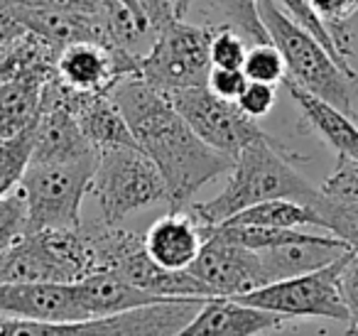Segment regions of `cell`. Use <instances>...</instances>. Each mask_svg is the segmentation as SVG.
Returning <instances> with one entry per match:
<instances>
[{
  "mask_svg": "<svg viewBox=\"0 0 358 336\" xmlns=\"http://www.w3.org/2000/svg\"><path fill=\"white\" fill-rule=\"evenodd\" d=\"M69 108L74 111L86 140L96 150L118 148V145H138L125 123L123 113L108 94H81L62 81Z\"/></svg>",
  "mask_w": 358,
  "mask_h": 336,
  "instance_id": "obj_17",
  "label": "cell"
},
{
  "mask_svg": "<svg viewBox=\"0 0 358 336\" xmlns=\"http://www.w3.org/2000/svg\"><path fill=\"white\" fill-rule=\"evenodd\" d=\"M309 206L317 214L322 231L334 233L358 253V202H331L319 194Z\"/></svg>",
  "mask_w": 358,
  "mask_h": 336,
  "instance_id": "obj_22",
  "label": "cell"
},
{
  "mask_svg": "<svg viewBox=\"0 0 358 336\" xmlns=\"http://www.w3.org/2000/svg\"><path fill=\"white\" fill-rule=\"evenodd\" d=\"M145 251L167 270H187L204 243V231L187 209L157 218L143 236Z\"/></svg>",
  "mask_w": 358,
  "mask_h": 336,
  "instance_id": "obj_16",
  "label": "cell"
},
{
  "mask_svg": "<svg viewBox=\"0 0 358 336\" xmlns=\"http://www.w3.org/2000/svg\"><path fill=\"white\" fill-rule=\"evenodd\" d=\"M260 20L265 25L270 42L280 50L285 59V79L294 81L309 94L329 101L356 118L351 106V81L346 71L338 66L331 52L299 22H294L275 0H258Z\"/></svg>",
  "mask_w": 358,
  "mask_h": 336,
  "instance_id": "obj_3",
  "label": "cell"
},
{
  "mask_svg": "<svg viewBox=\"0 0 358 336\" xmlns=\"http://www.w3.org/2000/svg\"><path fill=\"white\" fill-rule=\"evenodd\" d=\"M74 290L79 295V302L86 309V314H89V319L91 316L115 314V312L133 309V307L150 304V302L167 300V297H157L138 290V287H133L130 282H125L123 277L110 270L89 272V275L74 282Z\"/></svg>",
  "mask_w": 358,
  "mask_h": 336,
  "instance_id": "obj_19",
  "label": "cell"
},
{
  "mask_svg": "<svg viewBox=\"0 0 358 336\" xmlns=\"http://www.w3.org/2000/svg\"><path fill=\"white\" fill-rule=\"evenodd\" d=\"M110 272L125 282L157 297H214L189 270H167L145 251L143 236L133 231L123 251L115 255Z\"/></svg>",
  "mask_w": 358,
  "mask_h": 336,
  "instance_id": "obj_14",
  "label": "cell"
},
{
  "mask_svg": "<svg viewBox=\"0 0 358 336\" xmlns=\"http://www.w3.org/2000/svg\"><path fill=\"white\" fill-rule=\"evenodd\" d=\"M245 74L243 69H224V66H211L209 79H206V86H209L211 94H216L219 99L226 101H236L238 94L245 86Z\"/></svg>",
  "mask_w": 358,
  "mask_h": 336,
  "instance_id": "obj_34",
  "label": "cell"
},
{
  "mask_svg": "<svg viewBox=\"0 0 358 336\" xmlns=\"http://www.w3.org/2000/svg\"><path fill=\"white\" fill-rule=\"evenodd\" d=\"M99 153L66 162H30L20 179L27 206V231L76 228L81 204L91 189Z\"/></svg>",
  "mask_w": 358,
  "mask_h": 336,
  "instance_id": "obj_5",
  "label": "cell"
},
{
  "mask_svg": "<svg viewBox=\"0 0 358 336\" xmlns=\"http://www.w3.org/2000/svg\"><path fill=\"white\" fill-rule=\"evenodd\" d=\"M140 55L103 42H71L57 55V76L81 94H108L128 74H138Z\"/></svg>",
  "mask_w": 358,
  "mask_h": 336,
  "instance_id": "obj_11",
  "label": "cell"
},
{
  "mask_svg": "<svg viewBox=\"0 0 358 336\" xmlns=\"http://www.w3.org/2000/svg\"><path fill=\"white\" fill-rule=\"evenodd\" d=\"M89 194H94L99 204L101 221L110 226H120L133 211H143L157 204L167 206V187L162 174L138 145L99 150Z\"/></svg>",
  "mask_w": 358,
  "mask_h": 336,
  "instance_id": "obj_4",
  "label": "cell"
},
{
  "mask_svg": "<svg viewBox=\"0 0 358 336\" xmlns=\"http://www.w3.org/2000/svg\"><path fill=\"white\" fill-rule=\"evenodd\" d=\"M319 194L331 202H358V158L338 155L336 167L322 182Z\"/></svg>",
  "mask_w": 358,
  "mask_h": 336,
  "instance_id": "obj_28",
  "label": "cell"
},
{
  "mask_svg": "<svg viewBox=\"0 0 358 336\" xmlns=\"http://www.w3.org/2000/svg\"><path fill=\"white\" fill-rule=\"evenodd\" d=\"M108 96L123 113L138 148L157 164L167 187V209H187L204 184L231 172L234 158L206 145L189 128L172 99L140 74H128L110 86Z\"/></svg>",
  "mask_w": 358,
  "mask_h": 336,
  "instance_id": "obj_1",
  "label": "cell"
},
{
  "mask_svg": "<svg viewBox=\"0 0 358 336\" xmlns=\"http://www.w3.org/2000/svg\"><path fill=\"white\" fill-rule=\"evenodd\" d=\"M143 6H145V15H148V22H150V30H152L155 35H157L167 22L174 20L169 0H143Z\"/></svg>",
  "mask_w": 358,
  "mask_h": 336,
  "instance_id": "obj_35",
  "label": "cell"
},
{
  "mask_svg": "<svg viewBox=\"0 0 358 336\" xmlns=\"http://www.w3.org/2000/svg\"><path fill=\"white\" fill-rule=\"evenodd\" d=\"M25 27L20 25V22L13 18L10 10H6V8H0V47L10 45L13 40H17V37L25 35Z\"/></svg>",
  "mask_w": 358,
  "mask_h": 336,
  "instance_id": "obj_36",
  "label": "cell"
},
{
  "mask_svg": "<svg viewBox=\"0 0 358 336\" xmlns=\"http://www.w3.org/2000/svg\"><path fill=\"white\" fill-rule=\"evenodd\" d=\"M211 295L241 297L265 285L258 251L231 241L216 228L204 231V243L187 267Z\"/></svg>",
  "mask_w": 358,
  "mask_h": 336,
  "instance_id": "obj_9",
  "label": "cell"
},
{
  "mask_svg": "<svg viewBox=\"0 0 358 336\" xmlns=\"http://www.w3.org/2000/svg\"><path fill=\"white\" fill-rule=\"evenodd\" d=\"M99 150L86 140L74 111L69 108L59 76L47 81L42 91L40 113L32 130L30 162H66L96 155Z\"/></svg>",
  "mask_w": 358,
  "mask_h": 336,
  "instance_id": "obj_10",
  "label": "cell"
},
{
  "mask_svg": "<svg viewBox=\"0 0 358 336\" xmlns=\"http://www.w3.org/2000/svg\"><path fill=\"white\" fill-rule=\"evenodd\" d=\"M236 106H238L248 118H253V120L265 118L275 106V86L248 79L243 91L238 94V99H236Z\"/></svg>",
  "mask_w": 358,
  "mask_h": 336,
  "instance_id": "obj_32",
  "label": "cell"
},
{
  "mask_svg": "<svg viewBox=\"0 0 358 336\" xmlns=\"http://www.w3.org/2000/svg\"><path fill=\"white\" fill-rule=\"evenodd\" d=\"M192 6H194V0H169V8H172L174 20H187Z\"/></svg>",
  "mask_w": 358,
  "mask_h": 336,
  "instance_id": "obj_38",
  "label": "cell"
},
{
  "mask_svg": "<svg viewBox=\"0 0 358 336\" xmlns=\"http://www.w3.org/2000/svg\"><path fill=\"white\" fill-rule=\"evenodd\" d=\"M285 89L299 106L307 123L314 128V133L329 145L336 155L343 158H358V125L353 123V115L341 111L338 106L309 94L307 89L297 86L294 81L282 79Z\"/></svg>",
  "mask_w": 358,
  "mask_h": 336,
  "instance_id": "obj_18",
  "label": "cell"
},
{
  "mask_svg": "<svg viewBox=\"0 0 358 336\" xmlns=\"http://www.w3.org/2000/svg\"><path fill=\"white\" fill-rule=\"evenodd\" d=\"M209 3L221 18V25L236 30L248 45L270 42L263 20H260L258 0H209Z\"/></svg>",
  "mask_w": 358,
  "mask_h": 336,
  "instance_id": "obj_23",
  "label": "cell"
},
{
  "mask_svg": "<svg viewBox=\"0 0 358 336\" xmlns=\"http://www.w3.org/2000/svg\"><path fill=\"white\" fill-rule=\"evenodd\" d=\"M169 99H172L174 108L179 111V115L189 123V128L206 145L229 155V158H236L248 143L268 135L258 125V120L248 118L236 106V101L219 99L216 94H211L206 84L177 91Z\"/></svg>",
  "mask_w": 358,
  "mask_h": 336,
  "instance_id": "obj_8",
  "label": "cell"
},
{
  "mask_svg": "<svg viewBox=\"0 0 358 336\" xmlns=\"http://www.w3.org/2000/svg\"><path fill=\"white\" fill-rule=\"evenodd\" d=\"M248 52V42L236 30L226 25L214 27L209 42V59L211 66H224V69H241Z\"/></svg>",
  "mask_w": 358,
  "mask_h": 336,
  "instance_id": "obj_30",
  "label": "cell"
},
{
  "mask_svg": "<svg viewBox=\"0 0 358 336\" xmlns=\"http://www.w3.org/2000/svg\"><path fill=\"white\" fill-rule=\"evenodd\" d=\"M338 292H341L343 307L348 312L346 331H351L353 326H358V253L356 251H351V255L346 258L341 272H338Z\"/></svg>",
  "mask_w": 358,
  "mask_h": 336,
  "instance_id": "obj_33",
  "label": "cell"
},
{
  "mask_svg": "<svg viewBox=\"0 0 358 336\" xmlns=\"http://www.w3.org/2000/svg\"><path fill=\"white\" fill-rule=\"evenodd\" d=\"M289 316L260 309L236 297H206L179 336H253L287 329Z\"/></svg>",
  "mask_w": 358,
  "mask_h": 336,
  "instance_id": "obj_13",
  "label": "cell"
},
{
  "mask_svg": "<svg viewBox=\"0 0 358 336\" xmlns=\"http://www.w3.org/2000/svg\"><path fill=\"white\" fill-rule=\"evenodd\" d=\"M115 6V0H0V8H47L84 15H110Z\"/></svg>",
  "mask_w": 358,
  "mask_h": 336,
  "instance_id": "obj_31",
  "label": "cell"
},
{
  "mask_svg": "<svg viewBox=\"0 0 358 336\" xmlns=\"http://www.w3.org/2000/svg\"><path fill=\"white\" fill-rule=\"evenodd\" d=\"M348 255H351V251L338 260L319 267V270L268 282V285L245 292L236 300L248 302V304L260 307V309L278 312V314H285L289 319H294V316H317V319L348 324V312L343 307L341 292H338V272H341Z\"/></svg>",
  "mask_w": 358,
  "mask_h": 336,
  "instance_id": "obj_7",
  "label": "cell"
},
{
  "mask_svg": "<svg viewBox=\"0 0 358 336\" xmlns=\"http://www.w3.org/2000/svg\"><path fill=\"white\" fill-rule=\"evenodd\" d=\"M302 160L304 158L287 150V145L275 135H263L245 145L234 158V167L224 192L209 202L192 204L187 206V211L194 216L201 231H206L224 223L241 209L268 202V199H294L309 206L319 197V189L299 174L297 164Z\"/></svg>",
  "mask_w": 358,
  "mask_h": 336,
  "instance_id": "obj_2",
  "label": "cell"
},
{
  "mask_svg": "<svg viewBox=\"0 0 358 336\" xmlns=\"http://www.w3.org/2000/svg\"><path fill=\"white\" fill-rule=\"evenodd\" d=\"M0 314L47 324L89 319L74 282H0Z\"/></svg>",
  "mask_w": 358,
  "mask_h": 336,
  "instance_id": "obj_12",
  "label": "cell"
},
{
  "mask_svg": "<svg viewBox=\"0 0 358 336\" xmlns=\"http://www.w3.org/2000/svg\"><path fill=\"white\" fill-rule=\"evenodd\" d=\"M115 3H120V6L125 8V10L130 13V15L138 20V25L143 27L145 32H150V35L155 37V32L150 30V22H148V15H145V6H143V0H115Z\"/></svg>",
  "mask_w": 358,
  "mask_h": 336,
  "instance_id": "obj_37",
  "label": "cell"
},
{
  "mask_svg": "<svg viewBox=\"0 0 358 336\" xmlns=\"http://www.w3.org/2000/svg\"><path fill=\"white\" fill-rule=\"evenodd\" d=\"M27 231V206L20 187L0 197V253Z\"/></svg>",
  "mask_w": 358,
  "mask_h": 336,
  "instance_id": "obj_29",
  "label": "cell"
},
{
  "mask_svg": "<svg viewBox=\"0 0 358 336\" xmlns=\"http://www.w3.org/2000/svg\"><path fill=\"white\" fill-rule=\"evenodd\" d=\"M351 248L336 238L334 233L327 231V236H317V233H299V236L289 238L278 246H270L258 251L260 262H263L265 272V285L275 280H285V277L302 275V272H312L319 267L329 265V262L338 260L341 255Z\"/></svg>",
  "mask_w": 358,
  "mask_h": 336,
  "instance_id": "obj_15",
  "label": "cell"
},
{
  "mask_svg": "<svg viewBox=\"0 0 358 336\" xmlns=\"http://www.w3.org/2000/svg\"><path fill=\"white\" fill-rule=\"evenodd\" d=\"M348 334H358V326H353V329H351V331H348Z\"/></svg>",
  "mask_w": 358,
  "mask_h": 336,
  "instance_id": "obj_39",
  "label": "cell"
},
{
  "mask_svg": "<svg viewBox=\"0 0 358 336\" xmlns=\"http://www.w3.org/2000/svg\"><path fill=\"white\" fill-rule=\"evenodd\" d=\"M35 130V128H32ZM32 130L0 140V197L20 184L32 158Z\"/></svg>",
  "mask_w": 358,
  "mask_h": 336,
  "instance_id": "obj_24",
  "label": "cell"
},
{
  "mask_svg": "<svg viewBox=\"0 0 358 336\" xmlns=\"http://www.w3.org/2000/svg\"><path fill=\"white\" fill-rule=\"evenodd\" d=\"M280 8H282L285 13H287L289 18H292L294 22H299V25L304 27V30H309L314 37H317L319 42H322L324 47H327L329 52H331V57L338 62V66H341L343 71H346L348 76H353L356 79V71H353V66H351V62L348 59H343L341 57V52H338V47H336V42L331 40V35H329V30L324 27V22H322V18L314 13V8H312V0H275Z\"/></svg>",
  "mask_w": 358,
  "mask_h": 336,
  "instance_id": "obj_26",
  "label": "cell"
},
{
  "mask_svg": "<svg viewBox=\"0 0 358 336\" xmlns=\"http://www.w3.org/2000/svg\"><path fill=\"white\" fill-rule=\"evenodd\" d=\"M211 25H189L185 20L167 22L155 35L150 50L140 55L138 74L167 96L204 86L211 71Z\"/></svg>",
  "mask_w": 358,
  "mask_h": 336,
  "instance_id": "obj_6",
  "label": "cell"
},
{
  "mask_svg": "<svg viewBox=\"0 0 358 336\" xmlns=\"http://www.w3.org/2000/svg\"><path fill=\"white\" fill-rule=\"evenodd\" d=\"M47 81L32 76L0 79V140L35 128Z\"/></svg>",
  "mask_w": 358,
  "mask_h": 336,
  "instance_id": "obj_20",
  "label": "cell"
},
{
  "mask_svg": "<svg viewBox=\"0 0 358 336\" xmlns=\"http://www.w3.org/2000/svg\"><path fill=\"white\" fill-rule=\"evenodd\" d=\"M312 8L322 18L324 27L336 42L343 59L351 62V32L348 20L358 13V0H312Z\"/></svg>",
  "mask_w": 358,
  "mask_h": 336,
  "instance_id": "obj_25",
  "label": "cell"
},
{
  "mask_svg": "<svg viewBox=\"0 0 358 336\" xmlns=\"http://www.w3.org/2000/svg\"><path fill=\"white\" fill-rule=\"evenodd\" d=\"M224 223L226 226H263V228H302V226L319 228V218L312 211V206L294 202V199H268V202L253 204L248 209H241L238 214L226 218Z\"/></svg>",
  "mask_w": 358,
  "mask_h": 336,
  "instance_id": "obj_21",
  "label": "cell"
},
{
  "mask_svg": "<svg viewBox=\"0 0 358 336\" xmlns=\"http://www.w3.org/2000/svg\"><path fill=\"white\" fill-rule=\"evenodd\" d=\"M243 74L250 81H263V84H280L287 74L285 69V59L280 50L273 42H260V45H250L243 59Z\"/></svg>",
  "mask_w": 358,
  "mask_h": 336,
  "instance_id": "obj_27",
  "label": "cell"
}]
</instances>
